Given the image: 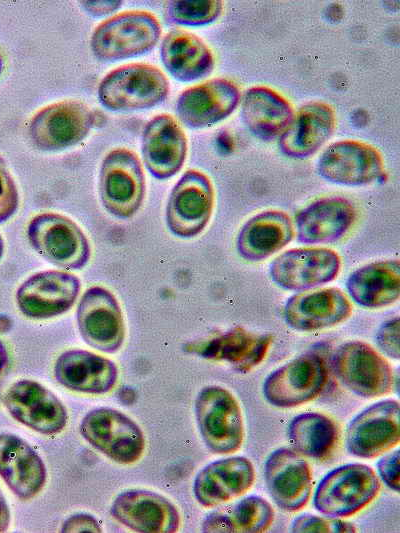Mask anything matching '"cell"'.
<instances>
[{
  "label": "cell",
  "instance_id": "1",
  "mask_svg": "<svg viewBox=\"0 0 400 533\" xmlns=\"http://www.w3.org/2000/svg\"><path fill=\"white\" fill-rule=\"evenodd\" d=\"M170 90L166 75L148 63H129L108 72L99 82L100 104L114 112L153 108L162 103Z\"/></svg>",
  "mask_w": 400,
  "mask_h": 533
},
{
  "label": "cell",
  "instance_id": "2",
  "mask_svg": "<svg viewBox=\"0 0 400 533\" xmlns=\"http://www.w3.org/2000/svg\"><path fill=\"white\" fill-rule=\"evenodd\" d=\"M157 17L146 10L119 12L96 26L90 48L102 61H119L151 51L161 37Z\"/></svg>",
  "mask_w": 400,
  "mask_h": 533
},
{
  "label": "cell",
  "instance_id": "3",
  "mask_svg": "<svg viewBox=\"0 0 400 533\" xmlns=\"http://www.w3.org/2000/svg\"><path fill=\"white\" fill-rule=\"evenodd\" d=\"M380 490V480L368 465L350 463L328 472L313 496L315 509L326 517L352 516L370 504Z\"/></svg>",
  "mask_w": 400,
  "mask_h": 533
},
{
  "label": "cell",
  "instance_id": "4",
  "mask_svg": "<svg viewBox=\"0 0 400 533\" xmlns=\"http://www.w3.org/2000/svg\"><path fill=\"white\" fill-rule=\"evenodd\" d=\"M26 234L30 245L43 259L62 269H82L91 257L86 234L65 215L39 213L29 221Z\"/></svg>",
  "mask_w": 400,
  "mask_h": 533
},
{
  "label": "cell",
  "instance_id": "5",
  "mask_svg": "<svg viewBox=\"0 0 400 533\" xmlns=\"http://www.w3.org/2000/svg\"><path fill=\"white\" fill-rule=\"evenodd\" d=\"M103 207L112 216L127 220L141 208L146 192L145 175L139 157L119 147L103 158L98 181Z\"/></svg>",
  "mask_w": 400,
  "mask_h": 533
},
{
  "label": "cell",
  "instance_id": "6",
  "mask_svg": "<svg viewBox=\"0 0 400 533\" xmlns=\"http://www.w3.org/2000/svg\"><path fill=\"white\" fill-rule=\"evenodd\" d=\"M96 115L84 102L64 99L39 109L29 122V136L42 151H62L78 145L91 132Z\"/></svg>",
  "mask_w": 400,
  "mask_h": 533
},
{
  "label": "cell",
  "instance_id": "7",
  "mask_svg": "<svg viewBox=\"0 0 400 533\" xmlns=\"http://www.w3.org/2000/svg\"><path fill=\"white\" fill-rule=\"evenodd\" d=\"M195 416L206 446L216 454L238 451L244 439L240 405L227 389L211 385L198 393Z\"/></svg>",
  "mask_w": 400,
  "mask_h": 533
},
{
  "label": "cell",
  "instance_id": "8",
  "mask_svg": "<svg viewBox=\"0 0 400 533\" xmlns=\"http://www.w3.org/2000/svg\"><path fill=\"white\" fill-rule=\"evenodd\" d=\"M215 193L211 180L200 170L189 169L173 186L165 210L169 231L189 239L199 235L212 216Z\"/></svg>",
  "mask_w": 400,
  "mask_h": 533
},
{
  "label": "cell",
  "instance_id": "9",
  "mask_svg": "<svg viewBox=\"0 0 400 533\" xmlns=\"http://www.w3.org/2000/svg\"><path fill=\"white\" fill-rule=\"evenodd\" d=\"M80 433L95 449L119 464H132L145 449L141 428L119 410L101 407L81 420Z\"/></svg>",
  "mask_w": 400,
  "mask_h": 533
},
{
  "label": "cell",
  "instance_id": "10",
  "mask_svg": "<svg viewBox=\"0 0 400 533\" xmlns=\"http://www.w3.org/2000/svg\"><path fill=\"white\" fill-rule=\"evenodd\" d=\"M332 364L338 380L357 396L376 398L392 391L391 365L367 343L350 341L340 345Z\"/></svg>",
  "mask_w": 400,
  "mask_h": 533
},
{
  "label": "cell",
  "instance_id": "11",
  "mask_svg": "<svg viewBox=\"0 0 400 533\" xmlns=\"http://www.w3.org/2000/svg\"><path fill=\"white\" fill-rule=\"evenodd\" d=\"M327 382V368L315 353L302 354L271 372L263 395L273 406L291 408L315 399Z\"/></svg>",
  "mask_w": 400,
  "mask_h": 533
},
{
  "label": "cell",
  "instance_id": "12",
  "mask_svg": "<svg viewBox=\"0 0 400 533\" xmlns=\"http://www.w3.org/2000/svg\"><path fill=\"white\" fill-rule=\"evenodd\" d=\"M78 330L91 347L105 352H117L125 340V321L114 294L102 287L88 288L76 310Z\"/></svg>",
  "mask_w": 400,
  "mask_h": 533
},
{
  "label": "cell",
  "instance_id": "13",
  "mask_svg": "<svg viewBox=\"0 0 400 533\" xmlns=\"http://www.w3.org/2000/svg\"><path fill=\"white\" fill-rule=\"evenodd\" d=\"M81 290L80 279L66 270H45L28 277L16 291L20 312L31 319H49L67 312Z\"/></svg>",
  "mask_w": 400,
  "mask_h": 533
},
{
  "label": "cell",
  "instance_id": "14",
  "mask_svg": "<svg viewBox=\"0 0 400 533\" xmlns=\"http://www.w3.org/2000/svg\"><path fill=\"white\" fill-rule=\"evenodd\" d=\"M341 269L337 252L324 247L296 248L283 252L270 264L269 274L279 287L306 291L333 281Z\"/></svg>",
  "mask_w": 400,
  "mask_h": 533
},
{
  "label": "cell",
  "instance_id": "15",
  "mask_svg": "<svg viewBox=\"0 0 400 533\" xmlns=\"http://www.w3.org/2000/svg\"><path fill=\"white\" fill-rule=\"evenodd\" d=\"M399 412L398 401L386 399L358 413L346 430L349 453L371 459L397 446L400 441Z\"/></svg>",
  "mask_w": 400,
  "mask_h": 533
},
{
  "label": "cell",
  "instance_id": "16",
  "mask_svg": "<svg viewBox=\"0 0 400 533\" xmlns=\"http://www.w3.org/2000/svg\"><path fill=\"white\" fill-rule=\"evenodd\" d=\"M3 402L16 421L38 433L56 435L67 424L68 413L63 403L34 380L13 383L5 392Z\"/></svg>",
  "mask_w": 400,
  "mask_h": 533
},
{
  "label": "cell",
  "instance_id": "17",
  "mask_svg": "<svg viewBox=\"0 0 400 533\" xmlns=\"http://www.w3.org/2000/svg\"><path fill=\"white\" fill-rule=\"evenodd\" d=\"M325 180L345 186H362L379 179L384 161L379 150L362 141L346 139L330 144L317 162Z\"/></svg>",
  "mask_w": 400,
  "mask_h": 533
},
{
  "label": "cell",
  "instance_id": "18",
  "mask_svg": "<svg viewBox=\"0 0 400 533\" xmlns=\"http://www.w3.org/2000/svg\"><path fill=\"white\" fill-rule=\"evenodd\" d=\"M240 100V90L234 82L214 78L185 89L177 98L175 110L183 125L202 129L226 119Z\"/></svg>",
  "mask_w": 400,
  "mask_h": 533
},
{
  "label": "cell",
  "instance_id": "19",
  "mask_svg": "<svg viewBox=\"0 0 400 533\" xmlns=\"http://www.w3.org/2000/svg\"><path fill=\"white\" fill-rule=\"evenodd\" d=\"M264 478L274 503L286 512L301 510L312 492V471L296 450H274L264 464Z\"/></svg>",
  "mask_w": 400,
  "mask_h": 533
},
{
  "label": "cell",
  "instance_id": "20",
  "mask_svg": "<svg viewBox=\"0 0 400 533\" xmlns=\"http://www.w3.org/2000/svg\"><path fill=\"white\" fill-rule=\"evenodd\" d=\"M188 142L180 123L170 114L150 119L142 133V160L149 173L158 180L176 175L186 159Z\"/></svg>",
  "mask_w": 400,
  "mask_h": 533
},
{
  "label": "cell",
  "instance_id": "21",
  "mask_svg": "<svg viewBox=\"0 0 400 533\" xmlns=\"http://www.w3.org/2000/svg\"><path fill=\"white\" fill-rule=\"evenodd\" d=\"M112 516L135 532L173 533L180 526V515L164 496L143 489L121 492L111 506Z\"/></svg>",
  "mask_w": 400,
  "mask_h": 533
},
{
  "label": "cell",
  "instance_id": "22",
  "mask_svg": "<svg viewBox=\"0 0 400 533\" xmlns=\"http://www.w3.org/2000/svg\"><path fill=\"white\" fill-rule=\"evenodd\" d=\"M352 305L338 288L306 290L290 297L285 303V322L304 332L324 330L347 320Z\"/></svg>",
  "mask_w": 400,
  "mask_h": 533
},
{
  "label": "cell",
  "instance_id": "23",
  "mask_svg": "<svg viewBox=\"0 0 400 533\" xmlns=\"http://www.w3.org/2000/svg\"><path fill=\"white\" fill-rule=\"evenodd\" d=\"M254 480V467L248 458H221L209 463L197 473L193 493L203 507H217L245 494Z\"/></svg>",
  "mask_w": 400,
  "mask_h": 533
},
{
  "label": "cell",
  "instance_id": "24",
  "mask_svg": "<svg viewBox=\"0 0 400 533\" xmlns=\"http://www.w3.org/2000/svg\"><path fill=\"white\" fill-rule=\"evenodd\" d=\"M272 336L255 334L243 328L188 343L185 350L205 359L224 361L237 371L248 372L265 358Z\"/></svg>",
  "mask_w": 400,
  "mask_h": 533
},
{
  "label": "cell",
  "instance_id": "25",
  "mask_svg": "<svg viewBox=\"0 0 400 533\" xmlns=\"http://www.w3.org/2000/svg\"><path fill=\"white\" fill-rule=\"evenodd\" d=\"M356 217L354 204L344 197L318 199L297 214V239L304 244L332 243L350 230Z\"/></svg>",
  "mask_w": 400,
  "mask_h": 533
},
{
  "label": "cell",
  "instance_id": "26",
  "mask_svg": "<svg viewBox=\"0 0 400 533\" xmlns=\"http://www.w3.org/2000/svg\"><path fill=\"white\" fill-rule=\"evenodd\" d=\"M0 476L18 498L29 500L43 489L47 472L28 442L15 434L0 433Z\"/></svg>",
  "mask_w": 400,
  "mask_h": 533
},
{
  "label": "cell",
  "instance_id": "27",
  "mask_svg": "<svg viewBox=\"0 0 400 533\" xmlns=\"http://www.w3.org/2000/svg\"><path fill=\"white\" fill-rule=\"evenodd\" d=\"M56 381L65 388L86 394H103L116 384V364L101 355L82 349L60 354L54 365Z\"/></svg>",
  "mask_w": 400,
  "mask_h": 533
},
{
  "label": "cell",
  "instance_id": "28",
  "mask_svg": "<svg viewBox=\"0 0 400 533\" xmlns=\"http://www.w3.org/2000/svg\"><path fill=\"white\" fill-rule=\"evenodd\" d=\"M336 126L333 108L320 101L303 105L279 137L281 151L291 158H306L314 154L332 135Z\"/></svg>",
  "mask_w": 400,
  "mask_h": 533
},
{
  "label": "cell",
  "instance_id": "29",
  "mask_svg": "<svg viewBox=\"0 0 400 533\" xmlns=\"http://www.w3.org/2000/svg\"><path fill=\"white\" fill-rule=\"evenodd\" d=\"M160 58L167 72L180 82L202 79L213 71L215 65L207 44L197 35L182 29L171 30L164 36Z\"/></svg>",
  "mask_w": 400,
  "mask_h": 533
},
{
  "label": "cell",
  "instance_id": "30",
  "mask_svg": "<svg viewBox=\"0 0 400 533\" xmlns=\"http://www.w3.org/2000/svg\"><path fill=\"white\" fill-rule=\"evenodd\" d=\"M240 101L244 124L250 133L264 141L279 138L294 116L290 102L266 86L247 89Z\"/></svg>",
  "mask_w": 400,
  "mask_h": 533
},
{
  "label": "cell",
  "instance_id": "31",
  "mask_svg": "<svg viewBox=\"0 0 400 533\" xmlns=\"http://www.w3.org/2000/svg\"><path fill=\"white\" fill-rule=\"evenodd\" d=\"M293 236L294 227L288 214L266 210L245 222L237 236L236 249L245 260L261 261L283 249Z\"/></svg>",
  "mask_w": 400,
  "mask_h": 533
},
{
  "label": "cell",
  "instance_id": "32",
  "mask_svg": "<svg viewBox=\"0 0 400 533\" xmlns=\"http://www.w3.org/2000/svg\"><path fill=\"white\" fill-rule=\"evenodd\" d=\"M346 288L351 299L364 308L389 306L400 296V263L383 260L364 265L349 275Z\"/></svg>",
  "mask_w": 400,
  "mask_h": 533
},
{
  "label": "cell",
  "instance_id": "33",
  "mask_svg": "<svg viewBox=\"0 0 400 533\" xmlns=\"http://www.w3.org/2000/svg\"><path fill=\"white\" fill-rule=\"evenodd\" d=\"M271 504L257 495L247 496L233 505L214 511L206 517L204 532H264L272 524Z\"/></svg>",
  "mask_w": 400,
  "mask_h": 533
},
{
  "label": "cell",
  "instance_id": "34",
  "mask_svg": "<svg viewBox=\"0 0 400 533\" xmlns=\"http://www.w3.org/2000/svg\"><path fill=\"white\" fill-rule=\"evenodd\" d=\"M288 437L294 450L315 460L329 458L339 442V428L328 416L306 412L288 425Z\"/></svg>",
  "mask_w": 400,
  "mask_h": 533
},
{
  "label": "cell",
  "instance_id": "35",
  "mask_svg": "<svg viewBox=\"0 0 400 533\" xmlns=\"http://www.w3.org/2000/svg\"><path fill=\"white\" fill-rule=\"evenodd\" d=\"M220 0H175L166 5L169 19L181 26L198 27L214 22L221 14Z\"/></svg>",
  "mask_w": 400,
  "mask_h": 533
},
{
  "label": "cell",
  "instance_id": "36",
  "mask_svg": "<svg viewBox=\"0 0 400 533\" xmlns=\"http://www.w3.org/2000/svg\"><path fill=\"white\" fill-rule=\"evenodd\" d=\"M292 532H355L356 528L339 518H323L310 514L296 517L291 525Z\"/></svg>",
  "mask_w": 400,
  "mask_h": 533
},
{
  "label": "cell",
  "instance_id": "37",
  "mask_svg": "<svg viewBox=\"0 0 400 533\" xmlns=\"http://www.w3.org/2000/svg\"><path fill=\"white\" fill-rule=\"evenodd\" d=\"M19 206V192L14 178L0 156V223L9 220Z\"/></svg>",
  "mask_w": 400,
  "mask_h": 533
},
{
  "label": "cell",
  "instance_id": "38",
  "mask_svg": "<svg viewBox=\"0 0 400 533\" xmlns=\"http://www.w3.org/2000/svg\"><path fill=\"white\" fill-rule=\"evenodd\" d=\"M376 341L379 348L388 357L399 359V318L395 317L384 322L379 328Z\"/></svg>",
  "mask_w": 400,
  "mask_h": 533
},
{
  "label": "cell",
  "instance_id": "39",
  "mask_svg": "<svg viewBox=\"0 0 400 533\" xmlns=\"http://www.w3.org/2000/svg\"><path fill=\"white\" fill-rule=\"evenodd\" d=\"M399 450L385 455L377 462V471L382 481L395 492H399L400 467Z\"/></svg>",
  "mask_w": 400,
  "mask_h": 533
},
{
  "label": "cell",
  "instance_id": "40",
  "mask_svg": "<svg viewBox=\"0 0 400 533\" xmlns=\"http://www.w3.org/2000/svg\"><path fill=\"white\" fill-rule=\"evenodd\" d=\"M61 532H86L96 533L102 532L101 525L98 520L91 514L77 513L68 517L62 527Z\"/></svg>",
  "mask_w": 400,
  "mask_h": 533
},
{
  "label": "cell",
  "instance_id": "41",
  "mask_svg": "<svg viewBox=\"0 0 400 533\" xmlns=\"http://www.w3.org/2000/svg\"><path fill=\"white\" fill-rule=\"evenodd\" d=\"M83 7L94 16L110 14L120 8L122 1H83Z\"/></svg>",
  "mask_w": 400,
  "mask_h": 533
},
{
  "label": "cell",
  "instance_id": "42",
  "mask_svg": "<svg viewBox=\"0 0 400 533\" xmlns=\"http://www.w3.org/2000/svg\"><path fill=\"white\" fill-rule=\"evenodd\" d=\"M10 524V510L5 497L0 491V533L7 531Z\"/></svg>",
  "mask_w": 400,
  "mask_h": 533
},
{
  "label": "cell",
  "instance_id": "43",
  "mask_svg": "<svg viewBox=\"0 0 400 533\" xmlns=\"http://www.w3.org/2000/svg\"><path fill=\"white\" fill-rule=\"evenodd\" d=\"M8 361V354L4 344L0 341V375L2 374Z\"/></svg>",
  "mask_w": 400,
  "mask_h": 533
},
{
  "label": "cell",
  "instance_id": "44",
  "mask_svg": "<svg viewBox=\"0 0 400 533\" xmlns=\"http://www.w3.org/2000/svg\"><path fill=\"white\" fill-rule=\"evenodd\" d=\"M3 253H4V242H3V239H2V237L0 235V259L3 256Z\"/></svg>",
  "mask_w": 400,
  "mask_h": 533
},
{
  "label": "cell",
  "instance_id": "45",
  "mask_svg": "<svg viewBox=\"0 0 400 533\" xmlns=\"http://www.w3.org/2000/svg\"><path fill=\"white\" fill-rule=\"evenodd\" d=\"M3 70H4V59L2 55L0 54V75L2 74Z\"/></svg>",
  "mask_w": 400,
  "mask_h": 533
}]
</instances>
